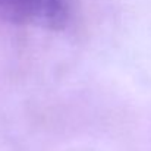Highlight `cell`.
<instances>
[{
	"label": "cell",
	"instance_id": "6da1fadb",
	"mask_svg": "<svg viewBox=\"0 0 151 151\" xmlns=\"http://www.w3.org/2000/svg\"><path fill=\"white\" fill-rule=\"evenodd\" d=\"M68 16V0H0V18L13 24L57 29Z\"/></svg>",
	"mask_w": 151,
	"mask_h": 151
}]
</instances>
